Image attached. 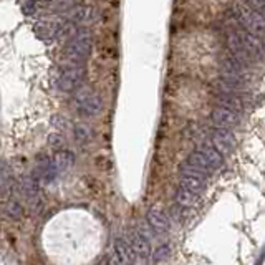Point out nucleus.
Returning a JSON list of instances; mask_svg holds the SVG:
<instances>
[{"instance_id": "11", "label": "nucleus", "mask_w": 265, "mask_h": 265, "mask_svg": "<svg viewBox=\"0 0 265 265\" xmlns=\"http://www.w3.org/2000/svg\"><path fill=\"white\" fill-rule=\"evenodd\" d=\"M179 186H181V189H186V191L192 192V194H198V196L206 191V182H204L202 179L189 178V176H181Z\"/></svg>"}, {"instance_id": "6", "label": "nucleus", "mask_w": 265, "mask_h": 265, "mask_svg": "<svg viewBox=\"0 0 265 265\" xmlns=\"http://www.w3.org/2000/svg\"><path fill=\"white\" fill-rule=\"evenodd\" d=\"M212 141H214L215 148H217L219 151H224V152H231L235 144V139L234 136L231 134V131L224 130V128H217V130L214 131Z\"/></svg>"}, {"instance_id": "19", "label": "nucleus", "mask_w": 265, "mask_h": 265, "mask_svg": "<svg viewBox=\"0 0 265 265\" xmlns=\"http://www.w3.org/2000/svg\"><path fill=\"white\" fill-rule=\"evenodd\" d=\"M171 255H172L171 247L167 246V244H164V246H159L158 248H156L151 257H152V262H154L156 265H159V264L166 262V260H169Z\"/></svg>"}, {"instance_id": "22", "label": "nucleus", "mask_w": 265, "mask_h": 265, "mask_svg": "<svg viewBox=\"0 0 265 265\" xmlns=\"http://www.w3.org/2000/svg\"><path fill=\"white\" fill-rule=\"evenodd\" d=\"M23 14L25 15H33L35 12L38 10V2H35V0H25V3H23Z\"/></svg>"}, {"instance_id": "20", "label": "nucleus", "mask_w": 265, "mask_h": 265, "mask_svg": "<svg viewBox=\"0 0 265 265\" xmlns=\"http://www.w3.org/2000/svg\"><path fill=\"white\" fill-rule=\"evenodd\" d=\"M136 234H138L139 237H143L146 242H151L152 239H154V232H152V227L149 226V224H139L138 227H136Z\"/></svg>"}, {"instance_id": "3", "label": "nucleus", "mask_w": 265, "mask_h": 265, "mask_svg": "<svg viewBox=\"0 0 265 265\" xmlns=\"http://www.w3.org/2000/svg\"><path fill=\"white\" fill-rule=\"evenodd\" d=\"M75 104L76 110L83 116H96L101 113L103 110V101L95 91L90 88H80L75 93Z\"/></svg>"}, {"instance_id": "5", "label": "nucleus", "mask_w": 265, "mask_h": 265, "mask_svg": "<svg viewBox=\"0 0 265 265\" xmlns=\"http://www.w3.org/2000/svg\"><path fill=\"white\" fill-rule=\"evenodd\" d=\"M215 99H217V103L222 108H227V110L234 111V113H237V115H239L240 111H244V108H246L242 98H240L237 93H226V91H219L217 96H215Z\"/></svg>"}, {"instance_id": "14", "label": "nucleus", "mask_w": 265, "mask_h": 265, "mask_svg": "<svg viewBox=\"0 0 265 265\" xmlns=\"http://www.w3.org/2000/svg\"><path fill=\"white\" fill-rule=\"evenodd\" d=\"M187 163L192 164V166L199 167V169L209 172V174H212V171H214V166L211 164V161L206 158V154H202L200 151H194L189 154V158H187Z\"/></svg>"}, {"instance_id": "2", "label": "nucleus", "mask_w": 265, "mask_h": 265, "mask_svg": "<svg viewBox=\"0 0 265 265\" xmlns=\"http://www.w3.org/2000/svg\"><path fill=\"white\" fill-rule=\"evenodd\" d=\"M83 80H85V66L78 65V63H71V65L65 66L60 71L57 85L65 93H71V91L80 90Z\"/></svg>"}, {"instance_id": "23", "label": "nucleus", "mask_w": 265, "mask_h": 265, "mask_svg": "<svg viewBox=\"0 0 265 265\" xmlns=\"http://www.w3.org/2000/svg\"><path fill=\"white\" fill-rule=\"evenodd\" d=\"M5 189H7V181H3V179H0V196L5 192Z\"/></svg>"}, {"instance_id": "1", "label": "nucleus", "mask_w": 265, "mask_h": 265, "mask_svg": "<svg viewBox=\"0 0 265 265\" xmlns=\"http://www.w3.org/2000/svg\"><path fill=\"white\" fill-rule=\"evenodd\" d=\"M93 50V37L90 32L83 30L78 32L75 37L70 38V42L65 47V57L70 60L71 63H78L83 65V62H86Z\"/></svg>"}, {"instance_id": "24", "label": "nucleus", "mask_w": 265, "mask_h": 265, "mask_svg": "<svg viewBox=\"0 0 265 265\" xmlns=\"http://www.w3.org/2000/svg\"><path fill=\"white\" fill-rule=\"evenodd\" d=\"M99 265H111V264H110V260H104V262H101Z\"/></svg>"}, {"instance_id": "15", "label": "nucleus", "mask_w": 265, "mask_h": 265, "mask_svg": "<svg viewBox=\"0 0 265 265\" xmlns=\"http://www.w3.org/2000/svg\"><path fill=\"white\" fill-rule=\"evenodd\" d=\"M3 212H5L10 219L20 220L23 217V206L17 199H9L5 204H3Z\"/></svg>"}, {"instance_id": "9", "label": "nucleus", "mask_w": 265, "mask_h": 265, "mask_svg": "<svg viewBox=\"0 0 265 265\" xmlns=\"http://www.w3.org/2000/svg\"><path fill=\"white\" fill-rule=\"evenodd\" d=\"M113 248H115V255L118 257L119 260L124 264V265H131L132 260L136 259V255L132 254L130 244L123 239H116L115 244H113Z\"/></svg>"}, {"instance_id": "10", "label": "nucleus", "mask_w": 265, "mask_h": 265, "mask_svg": "<svg viewBox=\"0 0 265 265\" xmlns=\"http://www.w3.org/2000/svg\"><path fill=\"white\" fill-rule=\"evenodd\" d=\"M51 159H53V164H55V167L58 169V172H62V171H66L68 167L73 166L75 154L71 151H68V149H62V151L55 152V156Z\"/></svg>"}, {"instance_id": "4", "label": "nucleus", "mask_w": 265, "mask_h": 265, "mask_svg": "<svg viewBox=\"0 0 265 265\" xmlns=\"http://www.w3.org/2000/svg\"><path fill=\"white\" fill-rule=\"evenodd\" d=\"M211 119L212 123L217 128H224V130H229V128H234L240 124V116L234 113V111L227 110V108H214L211 113Z\"/></svg>"}, {"instance_id": "17", "label": "nucleus", "mask_w": 265, "mask_h": 265, "mask_svg": "<svg viewBox=\"0 0 265 265\" xmlns=\"http://www.w3.org/2000/svg\"><path fill=\"white\" fill-rule=\"evenodd\" d=\"M176 200H178L179 206L189 207V206H198L199 204V196L192 194V192L186 189H178L176 191Z\"/></svg>"}, {"instance_id": "25", "label": "nucleus", "mask_w": 265, "mask_h": 265, "mask_svg": "<svg viewBox=\"0 0 265 265\" xmlns=\"http://www.w3.org/2000/svg\"><path fill=\"white\" fill-rule=\"evenodd\" d=\"M131 265H132V264H131Z\"/></svg>"}, {"instance_id": "16", "label": "nucleus", "mask_w": 265, "mask_h": 265, "mask_svg": "<svg viewBox=\"0 0 265 265\" xmlns=\"http://www.w3.org/2000/svg\"><path fill=\"white\" fill-rule=\"evenodd\" d=\"M179 172H181V176H189V178L202 179V181L211 178V174H209V172L199 169V167L192 166V164H189V163H182V164H181Z\"/></svg>"}, {"instance_id": "13", "label": "nucleus", "mask_w": 265, "mask_h": 265, "mask_svg": "<svg viewBox=\"0 0 265 265\" xmlns=\"http://www.w3.org/2000/svg\"><path fill=\"white\" fill-rule=\"evenodd\" d=\"M22 191L27 199L35 200L40 194V182L32 174L25 176V178L22 179Z\"/></svg>"}, {"instance_id": "8", "label": "nucleus", "mask_w": 265, "mask_h": 265, "mask_svg": "<svg viewBox=\"0 0 265 265\" xmlns=\"http://www.w3.org/2000/svg\"><path fill=\"white\" fill-rule=\"evenodd\" d=\"M128 244H130L132 254L136 257H139V259H148V257L151 255V248H149V242H146V240L143 239V237H139L138 234H131V237L128 239Z\"/></svg>"}, {"instance_id": "18", "label": "nucleus", "mask_w": 265, "mask_h": 265, "mask_svg": "<svg viewBox=\"0 0 265 265\" xmlns=\"http://www.w3.org/2000/svg\"><path fill=\"white\" fill-rule=\"evenodd\" d=\"M73 134H75V139L80 144L90 143L91 138H93V132H91L90 126H86V124H83V123H76L75 124V126H73Z\"/></svg>"}, {"instance_id": "21", "label": "nucleus", "mask_w": 265, "mask_h": 265, "mask_svg": "<svg viewBox=\"0 0 265 265\" xmlns=\"http://www.w3.org/2000/svg\"><path fill=\"white\" fill-rule=\"evenodd\" d=\"M48 144L51 148H55V149L62 151V148L65 146V138L62 134H58V132H53V134L48 136Z\"/></svg>"}, {"instance_id": "12", "label": "nucleus", "mask_w": 265, "mask_h": 265, "mask_svg": "<svg viewBox=\"0 0 265 265\" xmlns=\"http://www.w3.org/2000/svg\"><path fill=\"white\" fill-rule=\"evenodd\" d=\"M200 152L206 154V158L211 161V164L214 166V169H219V167L224 166V158H222V152H220L217 148H214L212 144H202L200 146Z\"/></svg>"}, {"instance_id": "7", "label": "nucleus", "mask_w": 265, "mask_h": 265, "mask_svg": "<svg viewBox=\"0 0 265 265\" xmlns=\"http://www.w3.org/2000/svg\"><path fill=\"white\" fill-rule=\"evenodd\" d=\"M146 220L148 224L152 227V231L156 232H167L169 231V220L164 215L163 211H158V209H149L146 214Z\"/></svg>"}]
</instances>
